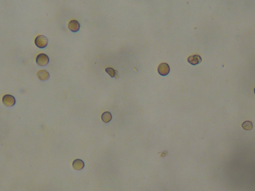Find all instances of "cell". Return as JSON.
Wrapping results in <instances>:
<instances>
[{
    "label": "cell",
    "instance_id": "obj_1",
    "mask_svg": "<svg viewBox=\"0 0 255 191\" xmlns=\"http://www.w3.org/2000/svg\"><path fill=\"white\" fill-rule=\"evenodd\" d=\"M35 44L37 47L40 48H43L48 44V40L46 37L41 35L37 36L35 39Z\"/></svg>",
    "mask_w": 255,
    "mask_h": 191
},
{
    "label": "cell",
    "instance_id": "obj_2",
    "mask_svg": "<svg viewBox=\"0 0 255 191\" xmlns=\"http://www.w3.org/2000/svg\"><path fill=\"white\" fill-rule=\"evenodd\" d=\"M50 61L48 56L45 54H41L36 58V62L39 66H45L47 65Z\"/></svg>",
    "mask_w": 255,
    "mask_h": 191
},
{
    "label": "cell",
    "instance_id": "obj_3",
    "mask_svg": "<svg viewBox=\"0 0 255 191\" xmlns=\"http://www.w3.org/2000/svg\"><path fill=\"white\" fill-rule=\"evenodd\" d=\"M157 71L161 75L166 76L170 71V66L166 63H162L158 66Z\"/></svg>",
    "mask_w": 255,
    "mask_h": 191
},
{
    "label": "cell",
    "instance_id": "obj_4",
    "mask_svg": "<svg viewBox=\"0 0 255 191\" xmlns=\"http://www.w3.org/2000/svg\"><path fill=\"white\" fill-rule=\"evenodd\" d=\"M3 103L7 107H12L16 103V100L13 96L6 95L3 98Z\"/></svg>",
    "mask_w": 255,
    "mask_h": 191
},
{
    "label": "cell",
    "instance_id": "obj_5",
    "mask_svg": "<svg viewBox=\"0 0 255 191\" xmlns=\"http://www.w3.org/2000/svg\"><path fill=\"white\" fill-rule=\"evenodd\" d=\"M69 29L74 33L77 32L80 28V24L77 20H71L68 24Z\"/></svg>",
    "mask_w": 255,
    "mask_h": 191
},
{
    "label": "cell",
    "instance_id": "obj_6",
    "mask_svg": "<svg viewBox=\"0 0 255 191\" xmlns=\"http://www.w3.org/2000/svg\"><path fill=\"white\" fill-rule=\"evenodd\" d=\"M187 61L191 64L193 65H196L199 64L201 62L202 58L199 55H192L188 58Z\"/></svg>",
    "mask_w": 255,
    "mask_h": 191
},
{
    "label": "cell",
    "instance_id": "obj_7",
    "mask_svg": "<svg viewBox=\"0 0 255 191\" xmlns=\"http://www.w3.org/2000/svg\"><path fill=\"white\" fill-rule=\"evenodd\" d=\"M37 76L39 79L41 81H46L50 78V74L46 70H41L39 71L37 73Z\"/></svg>",
    "mask_w": 255,
    "mask_h": 191
},
{
    "label": "cell",
    "instance_id": "obj_8",
    "mask_svg": "<svg viewBox=\"0 0 255 191\" xmlns=\"http://www.w3.org/2000/svg\"><path fill=\"white\" fill-rule=\"evenodd\" d=\"M84 166V162L81 159H76L72 163V167L75 170H80L83 169Z\"/></svg>",
    "mask_w": 255,
    "mask_h": 191
},
{
    "label": "cell",
    "instance_id": "obj_9",
    "mask_svg": "<svg viewBox=\"0 0 255 191\" xmlns=\"http://www.w3.org/2000/svg\"><path fill=\"white\" fill-rule=\"evenodd\" d=\"M101 119L104 123H107L112 119V115L111 113L109 112H104L101 116Z\"/></svg>",
    "mask_w": 255,
    "mask_h": 191
},
{
    "label": "cell",
    "instance_id": "obj_10",
    "mask_svg": "<svg viewBox=\"0 0 255 191\" xmlns=\"http://www.w3.org/2000/svg\"><path fill=\"white\" fill-rule=\"evenodd\" d=\"M243 129L246 131H250L253 129V123L251 121H246L244 122L242 125Z\"/></svg>",
    "mask_w": 255,
    "mask_h": 191
},
{
    "label": "cell",
    "instance_id": "obj_11",
    "mask_svg": "<svg viewBox=\"0 0 255 191\" xmlns=\"http://www.w3.org/2000/svg\"><path fill=\"white\" fill-rule=\"evenodd\" d=\"M105 71L111 77H114L116 75L117 71L114 70L112 68H107L105 69Z\"/></svg>",
    "mask_w": 255,
    "mask_h": 191
},
{
    "label": "cell",
    "instance_id": "obj_12",
    "mask_svg": "<svg viewBox=\"0 0 255 191\" xmlns=\"http://www.w3.org/2000/svg\"><path fill=\"white\" fill-rule=\"evenodd\" d=\"M254 93H255V88L254 89Z\"/></svg>",
    "mask_w": 255,
    "mask_h": 191
}]
</instances>
